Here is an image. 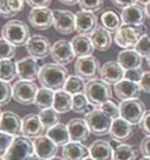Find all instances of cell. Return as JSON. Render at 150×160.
I'll use <instances>...</instances> for the list:
<instances>
[{"label": "cell", "instance_id": "obj_1", "mask_svg": "<svg viewBox=\"0 0 150 160\" xmlns=\"http://www.w3.org/2000/svg\"><path fill=\"white\" fill-rule=\"evenodd\" d=\"M69 71L57 63H45L41 66L38 80L44 88L56 92L62 90L68 78Z\"/></svg>", "mask_w": 150, "mask_h": 160}, {"label": "cell", "instance_id": "obj_2", "mask_svg": "<svg viewBox=\"0 0 150 160\" xmlns=\"http://www.w3.org/2000/svg\"><path fill=\"white\" fill-rule=\"evenodd\" d=\"M1 37L14 47H22L26 46L31 38L30 29L23 22L11 19L2 27Z\"/></svg>", "mask_w": 150, "mask_h": 160}, {"label": "cell", "instance_id": "obj_3", "mask_svg": "<svg viewBox=\"0 0 150 160\" xmlns=\"http://www.w3.org/2000/svg\"><path fill=\"white\" fill-rule=\"evenodd\" d=\"M147 34L146 26H131V25H122L116 33H114L113 40L118 47L123 49H134L138 41Z\"/></svg>", "mask_w": 150, "mask_h": 160}, {"label": "cell", "instance_id": "obj_4", "mask_svg": "<svg viewBox=\"0 0 150 160\" xmlns=\"http://www.w3.org/2000/svg\"><path fill=\"white\" fill-rule=\"evenodd\" d=\"M84 94L89 102L96 108L112 98V91L110 85L98 79L87 82Z\"/></svg>", "mask_w": 150, "mask_h": 160}, {"label": "cell", "instance_id": "obj_5", "mask_svg": "<svg viewBox=\"0 0 150 160\" xmlns=\"http://www.w3.org/2000/svg\"><path fill=\"white\" fill-rule=\"evenodd\" d=\"M85 120L90 128L91 134L103 137L109 134L113 119L99 108H95L93 111L85 115Z\"/></svg>", "mask_w": 150, "mask_h": 160}, {"label": "cell", "instance_id": "obj_6", "mask_svg": "<svg viewBox=\"0 0 150 160\" xmlns=\"http://www.w3.org/2000/svg\"><path fill=\"white\" fill-rule=\"evenodd\" d=\"M35 153L34 143L23 135L14 137L13 144L3 156L4 160H28Z\"/></svg>", "mask_w": 150, "mask_h": 160}, {"label": "cell", "instance_id": "obj_7", "mask_svg": "<svg viewBox=\"0 0 150 160\" xmlns=\"http://www.w3.org/2000/svg\"><path fill=\"white\" fill-rule=\"evenodd\" d=\"M121 118L132 126L139 124L146 113L145 104L141 99H132L123 101L120 104Z\"/></svg>", "mask_w": 150, "mask_h": 160}, {"label": "cell", "instance_id": "obj_8", "mask_svg": "<svg viewBox=\"0 0 150 160\" xmlns=\"http://www.w3.org/2000/svg\"><path fill=\"white\" fill-rule=\"evenodd\" d=\"M38 90L34 82L18 80L13 86V99L15 102L28 106L35 103Z\"/></svg>", "mask_w": 150, "mask_h": 160}, {"label": "cell", "instance_id": "obj_9", "mask_svg": "<svg viewBox=\"0 0 150 160\" xmlns=\"http://www.w3.org/2000/svg\"><path fill=\"white\" fill-rule=\"evenodd\" d=\"M100 68L99 61L93 55L78 58L74 65V72L76 76L88 82L97 79V77L100 75Z\"/></svg>", "mask_w": 150, "mask_h": 160}, {"label": "cell", "instance_id": "obj_10", "mask_svg": "<svg viewBox=\"0 0 150 160\" xmlns=\"http://www.w3.org/2000/svg\"><path fill=\"white\" fill-rule=\"evenodd\" d=\"M53 28L61 35H70L76 31V14L70 10H53Z\"/></svg>", "mask_w": 150, "mask_h": 160}, {"label": "cell", "instance_id": "obj_11", "mask_svg": "<svg viewBox=\"0 0 150 160\" xmlns=\"http://www.w3.org/2000/svg\"><path fill=\"white\" fill-rule=\"evenodd\" d=\"M50 55L55 63L62 66L72 63L76 57L72 43L68 40H58L55 42L51 47Z\"/></svg>", "mask_w": 150, "mask_h": 160}, {"label": "cell", "instance_id": "obj_12", "mask_svg": "<svg viewBox=\"0 0 150 160\" xmlns=\"http://www.w3.org/2000/svg\"><path fill=\"white\" fill-rule=\"evenodd\" d=\"M28 21L34 29L46 31L53 26V10L48 7L44 8H32L28 14Z\"/></svg>", "mask_w": 150, "mask_h": 160}, {"label": "cell", "instance_id": "obj_13", "mask_svg": "<svg viewBox=\"0 0 150 160\" xmlns=\"http://www.w3.org/2000/svg\"><path fill=\"white\" fill-rule=\"evenodd\" d=\"M51 47L52 45L50 44V41L41 35H34L26 44L27 52L31 57H34L36 59H44L50 55Z\"/></svg>", "mask_w": 150, "mask_h": 160}, {"label": "cell", "instance_id": "obj_14", "mask_svg": "<svg viewBox=\"0 0 150 160\" xmlns=\"http://www.w3.org/2000/svg\"><path fill=\"white\" fill-rule=\"evenodd\" d=\"M17 65L18 77L19 78V80L34 82L35 80L38 79L41 66L36 58L31 56L23 57L17 61Z\"/></svg>", "mask_w": 150, "mask_h": 160}, {"label": "cell", "instance_id": "obj_15", "mask_svg": "<svg viewBox=\"0 0 150 160\" xmlns=\"http://www.w3.org/2000/svg\"><path fill=\"white\" fill-rule=\"evenodd\" d=\"M100 80L108 85H116L118 82L124 80L125 69L122 68L117 61L110 60L106 61L101 65L100 68Z\"/></svg>", "mask_w": 150, "mask_h": 160}, {"label": "cell", "instance_id": "obj_16", "mask_svg": "<svg viewBox=\"0 0 150 160\" xmlns=\"http://www.w3.org/2000/svg\"><path fill=\"white\" fill-rule=\"evenodd\" d=\"M97 27V17L94 12L81 10L76 13V32L79 35L90 36Z\"/></svg>", "mask_w": 150, "mask_h": 160}, {"label": "cell", "instance_id": "obj_17", "mask_svg": "<svg viewBox=\"0 0 150 160\" xmlns=\"http://www.w3.org/2000/svg\"><path fill=\"white\" fill-rule=\"evenodd\" d=\"M114 94L120 99L122 102L127 100L137 99L139 98L141 94V88L138 83L128 81V80H122L113 86Z\"/></svg>", "mask_w": 150, "mask_h": 160}, {"label": "cell", "instance_id": "obj_18", "mask_svg": "<svg viewBox=\"0 0 150 160\" xmlns=\"http://www.w3.org/2000/svg\"><path fill=\"white\" fill-rule=\"evenodd\" d=\"M43 132H44V128L42 126L38 114L30 113L23 118L22 126V134L23 137L35 140L43 136Z\"/></svg>", "mask_w": 150, "mask_h": 160}, {"label": "cell", "instance_id": "obj_19", "mask_svg": "<svg viewBox=\"0 0 150 160\" xmlns=\"http://www.w3.org/2000/svg\"><path fill=\"white\" fill-rule=\"evenodd\" d=\"M66 127L69 130L70 142L82 143L88 140L90 134H91L85 118H72L69 120Z\"/></svg>", "mask_w": 150, "mask_h": 160}, {"label": "cell", "instance_id": "obj_20", "mask_svg": "<svg viewBox=\"0 0 150 160\" xmlns=\"http://www.w3.org/2000/svg\"><path fill=\"white\" fill-rule=\"evenodd\" d=\"M22 126L23 120L17 113L10 110L2 112L1 120H0V131L17 137L22 134Z\"/></svg>", "mask_w": 150, "mask_h": 160}, {"label": "cell", "instance_id": "obj_21", "mask_svg": "<svg viewBox=\"0 0 150 160\" xmlns=\"http://www.w3.org/2000/svg\"><path fill=\"white\" fill-rule=\"evenodd\" d=\"M109 135L113 141L117 143H124L132 138L134 135V130L131 123L120 118L112 122Z\"/></svg>", "mask_w": 150, "mask_h": 160}, {"label": "cell", "instance_id": "obj_22", "mask_svg": "<svg viewBox=\"0 0 150 160\" xmlns=\"http://www.w3.org/2000/svg\"><path fill=\"white\" fill-rule=\"evenodd\" d=\"M35 153L43 160H48L56 156L58 152V146L47 136H41L34 141Z\"/></svg>", "mask_w": 150, "mask_h": 160}, {"label": "cell", "instance_id": "obj_23", "mask_svg": "<svg viewBox=\"0 0 150 160\" xmlns=\"http://www.w3.org/2000/svg\"><path fill=\"white\" fill-rule=\"evenodd\" d=\"M146 18L145 8H143L140 4H133L122 10L121 18L124 25L131 26H140L144 24Z\"/></svg>", "mask_w": 150, "mask_h": 160}, {"label": "cell", "instance_id": "obj_24", "mask_svg": "<svg viewBox=\"0 0 150 160\" xmlns=\"http://www.w3.org/2000/svg\"><path fill=\"white\" fill-rule=\"evenodd\" d=\"M89 156L95 160H112L113 148L105 140H96L89 146Z\"/></svg>", "mask_w": 150, "mask_h": 160}, {"label": "cell", "instance_id": "obj_25", "mask_svg": "<svg viewBox=\"0 0 150 160\" xmlns=\"http://www.w3.org/2000/svg\"><path fill=\"white\" fill-rule=\"evenodd\" d=\"M70 43H72L76 57L78 58L91 56L95 49L90 37L85 35H77L72 39Z\"/></svg>", "mask_w": 150, "mask_h": 160}, {"label": "cell", "instance_id": "obj_26", "mask_svg": "<svg viewBox=\"0 0 150 160\" xmlns=\"http://www.w3.org/2000/svg\"><path fill=\"white\" fill-rule=\"evenodd\" d=\"M89 37L93 43L94 48L99 50V51H106L111 46V33L104 29L102 26H98L96 30Z\"/></svg>", "mask_w": 150, "mask_h": 160}, {"label": "cell", "instance_id": "obj_27", "mask_svg": "<svg viewBox=\"0 0 150 160\" xmlns=\"http://www.w3.org/2000/svg\"><path fill=\"white\" fill-rule=\"evenodd\" d=\"M116 61L125 71H128V69L141 68L143 60L135 49H124L117 54Z\"/></svg>", "mask_w": 150, "mask_h": 160}, {"label": "cell", "instance_id": "obj_28", "mask_svg": "<svg viewBox=\"0 0 150 160\" xmlns=\"http://www.w3.org/2000/svg\"><path fill=\"white\" fill-rule=\"evenodd\" d=\"M89 156V149L82 143L70 142L62 147L64 160H84Z\"/></svg>", "mask_w": 150, "mask_h": 160}, {"label": "cell", "instance_id": "obj_29", "mask_svg": "<svg viewBox=\"0 0 150 160\" xmlns=\"http://www.w3.org/2000/svg\"><path fill=\"white\" fill-rule=\"evenodd\" d=\"M46 136L50 138L58 147H64L70 142L68 127L59 122L46 132Z\"/></svg>", "mask_w": 150, "mask_h": 160}, {"label": "cell", "instance_id": "obj_30", "mask_svg": "<svg viewBox=\"0 0 150 160\" xmlns=\"http://www.w3.org/2000/svg\"><path fill=\"white\" fill-rule=\"evenodd\" d=\"M26 0H0V17L13 18L25 7Z\"/></svg>", "mask_w": 150, "mask_h": 160}, {"label": "cell", "instance_id": "obj_31", "mask_svg": "<svg viewBox=\"0 0 150 160\" xmlns=\"http://www.w3.org/2000/svg\"><path fill=\"white\" fill-rule=\"evenodd\" d=\"M113 158L112 160H136L139 151L133 145L125 143H116L112 146Z\"/></svg>", "mask_w": 150, "mask_h": 160}, {"label": "cell", "instance_id": "obj_32", "mask_svg": "<svg viewBox=\"0 0 150 160\" xmlns=\"http://www.w3.org/2000/svg\"><path fill=\"white\" fill-rule=\"evenodd\" d=\"M100 22L101 26L104 29L109 31L110 33H116L122 26V18L116 11L107 8L105 9L100 15Z\"/></svg>", "mask_w": 150, "mask_h": 160}, {"label": "cell", "instance_id": "obj_33", "mask_svg": "<svg viewBox=\"0 0 150 160\" xmlns=\"http://www.w3.org/2000/svg\"><path fill=\"white\" fill-rule=\"evenodd\" d=\"M53 109H55L59 114L66 113L73 109V96L65 92V90H59L55 92Z\"/></svg>", "mask_w": 150, "mask_h": 160}, {"label": "cell", "instance_id": "obj_34", "mask_svg": "<svg viewBox=\"0 0 150 160\" xmlns=\"http://www.w3.org/2000/svg\"><path fill=\"white\" fill-rule=\"evenodd\" d=\"M54 95L55 92L47 88H41L38 90L36 99H35V104L40 110H45L53 107L54 102Z\"/></svg>", "mask_w": 150, "mask_h": 160}, {"label": "cell", "instance_id": "obj_35", "mask_svg": "<svg viewBox=\"0 0 150 160\" xmlns=\"http://www.w3.org/2000/svg\"><path fill=\"white\" fill-rule=\"evenodd\" d=\"M18 77V65L13 59L0 60V80L10 83Z\"/></svg>", "mask_w": 150, "mask_h": 160}, {"label": "cell", "instance_id": "obj_36", "mask_svg": "<svg viewBox=\"0 0 150 160\" xmlns=\"http://www.w3.org/2000/svg\"><path fill=\"white\" fill-rule=\"evenodd\" d=\"M96 107L92 105L87 99L84 93L77 94L73 96V109L72 110L80 114H88L89 112L93 111Z\"/></svg>", "mask_w": 150, "mask_h": 160}, {"label": "cell", "instance_id": "obj_37", "mask_svg": "<svg viewBox=\"0 0 150 160\" xmlns=\"http://www.w3.org/2000/svg\"><path fill=\"white\" fill-rule=\"evenodd\" d=\"M39 118L41 120V123L43 128H44V131L47 132L51 128H53L57 123H59L60 114L55 109L49 108V109H45V110H41V112L39 113Z\"/></svg>", "mask_w": 150, "mask_h": 160}, {"label": "cell", "instance_id": "obj_38", "mask_svg": "<svg viewBox=\"0 0 150 160\" xmlns=\"http://www.w3.org/2000/svg\"><path fill=\"white\" fill-rule=\"evenodd\" d=\"M85 88H86L85 81L81 79L80 77L74 75V76H70L68 78V80H66L65 84V87L62 90H65V91L68 92L69 94L74 96V95L84 93Z\"/></svg>", "mask_w": 150, "mask_h": 160}, {"label": "cell", "instance_id": "obj_39", "mask_svg": "<svg viewBox=\"0 0 150 160\" xmlns=\"http://www.w3.org/2000/svg\"><path fill=\"white\" fill-rule=\"evenodd\" d=\"M136 52L143 58H147L150 56V35L146 34L142 37L136 44L135 48Z\"/></svg>", "mask_w": 150, "mask_h": 160}, {"label": "cell", "instance_id": "obj_40", "mask_svg": "<svg viewBox=\"0 0 150 160\" xmlns=\"http://www.w3.org/2000/svg\"><path fill=\"white\" fill-rule=\"evenodd\" d=\"M13 99V87L9 83L0 80V106L8 104Z\"/></svg>", "mask_w": 150, "mask_h": 160}, {"label": "cell", "instance_id": "obj_41", "mask_svg": "<svg viewBox=\"0 0 150 160\" xmlns=\"http://www.w3.org/2000/svg\"><path fill=\"white\" fill-rule=\"evenodd\" d=\"M15 55V47L3 38H0V60L13 59Z\"/></svg>", "mask_w": 150, "mask_h": 160}, {"label": "cell", "instance_id": "obj_42", "mask_svg": "<svg viewBox=\"0 0 150 160\" xmlns=\"http://www.w3.org/2000/svg\"><path fill=\"white\" fill-rule=\"evenodd\" d=\"M104 4V0H79V6L83 11L95 12L101 9Z\"/></svg>", "mask_w": 150, "mask_h": 160}, {"label": "cell", "instance_id": "obj_43", "mask_svg": "<svg viewBox=\"0 0 150 160\" xmlns=\"http://www.w3.org/2000/svg\"><path fill=\"white\" fill-rule=\"evenodd\" d=\"M97 108L101 109V110L103 112H105L106 114H108L113 120L121 118L120 106H117V105L111 100L106 101V102H104L103 104H101L100 106L97 107Z\"/></svg>", "mask_w": 150, "mask_h": 160}, {"label": "cell", "instance_id": "obj_44", "mask_svg": "<svg viewBox=\"0 0 150 160\" xmlns=\"http://www.w3.org/2000/svg\"><path fill=\"white\" fill-rule=\"evenodd\" d=\"M14 140V137L11 136L9 134L0 131V156L3 157L5 155V153L8 150V148L13 144Z\"/></svg>", "mask_w": 150, "mask_h": 160}, {"label": "cell", "instance_id": "obj_45", "mask_svg": "<svg viewBox=\"0 0 150 160\" xmlns=\"http://www.w3.org/2000/svg\"><path fill=\"white\" fill-rule=\"evenodd\" d=\"M143 73H144V71L141 68L128 69V71H125V78L124 79L139 84L141 79H142V77H143Z\"/></svg>", "mask_w": 150, "mask_h": 160}, {"label": "cell", "instance_id": "obj_46", "mask_svg": "<svg viewBox=\"0 0 150 160\" xmlns=\"http://www.w3.org/2000/svg\"><path fill=\"white\" fill-rule=\"evenodd\" d=\"M139 127L143 134L146 136H150V110L146 111L143 119L139 123Z\"/></svg>", "mask_w": 150, "mask_h": 160}, {"label": "cell", "instance_id": "obj_47", "mask_svg": "<svg viewBox=\"0 0 150 160\" xmlns=\"http://www.w3.org/2000/svg\"><path fill=\"white\" fill-rule=\"evenodd\" d=\"M139 85L142 92L146 93V94H150V71L144 72Z\"/></svg>", "mask_w": 150, "mask_h": 160}, {"label": "cell", "instance_id": "obj_48", "mask_svg": "<svg viewBox=\"0 0 150 160\" xmlns=\"http://www.w3.org/2000/svg\"><path fill=\"white\" fill-rule=\"evenodd\" d=\"M139 150L144 157H150V136H146L145 138L142 139Z\"/></svg>", "mask_w": 150, "mask_h": 160}, {"label": "cell", "instance_id": "obj_49", "mask_svg": "<svg viewBox=\"0 0 150 160\" xmlns=\"http://www.w3.org/2000/svg\"><path fill=\"white\" fill-rule=\"evenodd\" d=\"M52 0H26V3L28 5L31 6L32 8H44V7H48Z\"/></svg>", "mask_w": 150, "mask_h": 160}, {"label": "cell", "instance_id": "obj_50", "mask_svg": "<svg viewBox=\"0 0 150 160\" xmlns=\"http://www.w3.org/2000/svg\"><path fill=\"white\" fill-rule=\"evenodd\" d=\"M110 1L116 8L122 10L137 3V0H110Z\"/></svg>", "mask_w": 150, "mask_h": 160}, {"label": "cell", "instance_id": "obj_51", "mask_svg": "<svg viewBox=\"0 0 150 160\" xmlns=\"http://www.w3.org/2000/svg\"><path fill=\"white\" fill-rule=\"evenodd\" d=\"M59 3L61 4H65V5H68V6H73V5H76L77 3H79V0H57Z\"/></svg>", "mask_w": 150, "mask_h": 160}, {"label": "cell", "instance_id": "obj_52", "mask_svg": "<svg viewBox=\"0 0 150 160\" xmlns=\"http://www.w3.org/2000/svg\"><path fill=\"white\" fill-rule=\"evenodd\" d=\"M145 13H146V18H147L150 24V3H148V4L145 6Z\"/></svg>", "mask_w": 150, "mask_h": 160}, {"label": "cell", "instance_id": "obj_53", "mask_svg": "<svg viewBox=\"0 0 150 160\" xmlns=\"http://www.w3.org/2000/svg\"><path fill=\"white\" fill-rule=\"evenodd\" d=\"M137 2L139 3L140 5H147L148 3H150V0H137Z\"/></svg>", "mask_w": 150, "mask_h": 160}, {"label": "cell", "instance_id": "obj_54", "mask_svg": "<svg viewBox=\"0 0 150 160\" xmlns=\"http://www.w3.org/2000/svg\"><path fill=\"white\" fill-rule=\"evenodd\" d=\"M28 160H43V159L39 157V156H38L36 153H34V154H33L32 156H31V157H30L29 159H28Z\"/></svg>", "mask_w": 150, "mask_h": 160}, {"label": "cell", "instance_id": "obj_55", "mask_svg": "<svg viewBox=\"0 0 150 160\" xmlns=\"http://www.w3.org/2000/svg\"><path fill=\"white\" fill-rule=\"evenodd\" d=\"M48 160H64V158H62V157H58V156H54V157L50 158Z\"/></svg>", "mask_w": 150, "mask_h": 160}, {"label": "cell", "instance_id": "obj_56", "mask_svg": "<svg viewBox=\"0 0 150 160\" xmlns=\"http://www.w3.org/2000/svg\"><path fill=\"white\" fill-rule=\"evenodd\" d=\"M146 62H147V65L149 66V68H150V56L146 58Z\"/></svg>", "mask_w": 150, "mask_h": 160}, {"label": "cell", "instance_id": "obj_57", "mask_svg": "<svg viewBox=\"0 0 150 160\" xmlns=\"http://www.w3.org/2000/svg\"><path fill=\"white\" fill-rule=\"evenodd\" d=\"M140 160H150V157H144V156H143V157H142Z\"/></svg>", "mask_w": 150, "mask_h": 160}, {"label": "cell", "instance_id": "obj_58", "mask_svg": "<svg viewBox=\"0 0 150 160\" xmlns=\"http://www.w3.org/2000/svg\"><path fill=\"white\" fill-rule=\"evenodd\" d=\"M84 160H95V159H93L92 157H90V156H88V157H87V158H85Z\"/></svg>", "mask_w": 150, "mask_h": 160}, {"label": "cell", "instance_id": "obj_59", "mask_svg": "<svg viewBox=\"0 0 150 160\" xmlns=\"http://www.w3.org/2000/svg\"><path fill=\"white\" fill-rule=\"evenodd\" d=\"M1 116H2V111H1V109H0V120H1Z\"/></svg>", "mask_w": 150, "mask_h": 160}, {"label": "cell", "instance_id": "obj_60", "mask_svg": "<svg viewBox=\"0 0 150 160\" xmlns=\"http://www.w3.org/2000/svg\"><path fill=\"white\" fill-rule=\"evenodd\" d=\"M0 160H4V158H3V157H1V156H0Z\"/></svg>", "mask_w": 150, "mask_h": 160}]
</instances>
